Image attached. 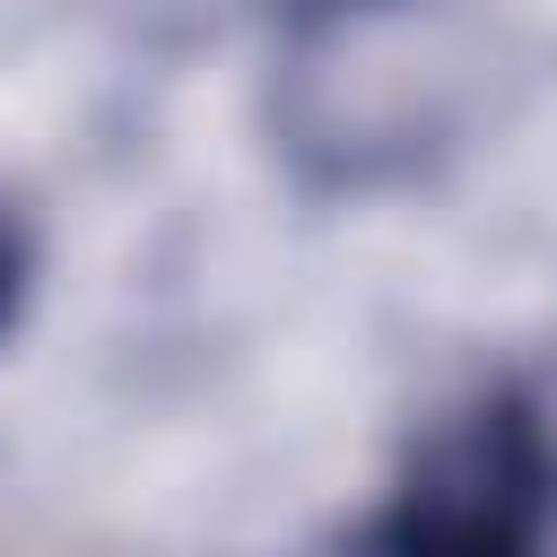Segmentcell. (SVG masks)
<instances>
[{
  "mask_svg": "<svg viewBox=\"0 0 557 557\" xmlns=\"http://www.w3.org/2000/svg\"><path fill=\"white\" fill-rule=\"evenodd\" d=\"M261 9H270L278 26H305V35H313V26H348V17H366V9H383V0H261Z\"/></svg>",
  "mask_w": 557,
  "mask_h": 557,
  "instance_id": "3957f363",
  "label": "cell"
},
{
  "mask_svg": "<svg viewBox=\"0 0 557 557\" xmlns=\"http://www.w3.org/2000/svg\"><path fill=\"white\" fill-rule=\"evenodd\" d=\"M26 296H35V226H26L17 191H0V339L17 331Z\"/></svg>",
  "mask_w": 557,
  "mask_h": 557,
  "instance_id": "7a4b0ae2",
  "label": "cell"
},
{
  "mask_svg": "<svg viewBox=\"0 0 557 557\" xmlns=\"http://www.w3.org/2000/svg\"><path fill=\"white\" fill-rule=\"evenodd\" d=\"M557 540V435L531 392L496 383L444 409L383 513H366L331 557H548Z\"/></svg>",
  "mask_w": 557,
  "mask_h": 557,
  "instance_id": "6da1fadb",
  "label": "cell"
}]
</instances>
